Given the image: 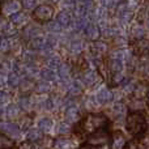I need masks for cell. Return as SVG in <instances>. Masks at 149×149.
Instances as JSON below:
<instances>
[{
  "instance_id": "db71d44e",
  "label": "cell",
  "mask_w": 149,
  "mask_h": 149,
  "mask_svg": "<svg viewBox=\"0 0 149 149\" xmlns=\"http://www.w3.org/2000/svg\"><path fill=\"white\" fill-rule=\"evenodd\" d=\"M1 1H3V0H0V9H1Z\"/></svg>"
},
{
  "instance_id": "52a82bcc",
  "label": "cell",
  "mask_w": 149,
  "mask_h": 149,
  "mask_svg": "<svg viewBox=\"0 0 149 149\" xmlns=\"http://www.w3.org/2000/svg\"><path fill=\"white\" fill-rule=\"evenodd\" d=\"M94 98L97 101L98 106H103V105H107V103H111L115 100V93L109 86H98L97 92L94 94Z\"/></svg>"
},
{
  "instance_id": "ab89813d",
  "label": "cell",
  "mask_w": 149,
  "mask_h": 149,
  "mask_svg": "<svg viewBox=\"0 0 149 149\" xmlns=\"http://www.w3.org/2000/svg\"><path fill=\"white\" fill-rule=\"evenodd\" d=\"M13 148H15V140L0 134V149H13Z\"/></svg>"
},
{
  "instance_id": "9c48e42d",
  "label": "cell",
  "mask_w": 149,
  "mask_h": 149,
  "mask_svg": "<svg viewBox=\"0 0 149 149\" xmlns=\"http://www.w3.org/2000/svg\"><path fill=\"white\" fill-rule=\"evenodd\" d=\"M21 8H22L21 0H3L0 12L3 13V16L12 17L13 15L21 12Z\"/></svg>"
},
{
  "instance_id": "d6a6232c",
  "label": "cell",
  "mask_w": 149,
  "mask_h": 149,
  "mask_svg": "<svg viewBox=\"0 0 149 149\" xmlns=\"http://www.w3.org/2000/svg\"><path fill=\"white\" fill-rule=\"evenodd\" d=\"M54 147L56 149H73L74 144L71 139H67V137H58L56 140H54Z\"/></svg>"
},
{
  "instance_id": "9f6ffc18",
  "label": "cell",
  "mask_w": 149,
  "mask_h": 149,
  "mask_svg": "<svg viewBox=\"0 0 149 149\" xmlns=\"http://www.w3.org/2000/svg\"><path fill=\"white\" fill-rule=\"evenodd\" d=\"M137 149H144V148H137Z\"/></svg>"
},
{
  "instance_id": "74e56055",
  "label": "cell",
  "mask_w": 149,
  "mask_h": 149,
  "mask_svg": "<svg viewBox=\"0 0 149 149\" xmlns=\"http://www.w3.org/2000/svg\"><path fill=\"white\" fill-rule=\"evenodd\" d=\"M148 89L149 88L147 85L144 84V82H139L136 86V89H135L134 92V97L135 98H140V100H144V97H147V93H148Z\"/></svg>"
},
{
  "instance_id": "ee69618b",
  "label": "cell",
  "mask_w": 149,
  "mask_h": 149,
  "mask_svg": "<svg viewBox=\"0 0 149 149\" xmlns=\"http://www.w3.org/2000/svg\"><path fill=\"white\" fill-rule=\"evenodd\" d=\"M9 51H12V50H10V41H9V38H7V37L0 38V52L7 54V52H9Z\"/></svg>"
},
{
  "instance_id": "44dd1931",
  "label": "cell",
  "mask_w": 149,
  "mask_h": 149,
  "mask_svg": "<svg viewBox=\"0 0 149 149\" xmlns=\"http://www.w3.org/2000/svg\"><path fill=\"white\" fill-rule=\"evenodd\" d=\"M139 62H140V56H137V55L135 54V52H132V51H127L126 70L128 71V72H135V71H137Z\"/></svg>"
},
{
  "instance_id": "4fadbf2b",
  "label": "cell",
  "mask_w": 149,
  "mask_h": 149,
  "mask_svg": "<svg viewBox=\"0 0 149 149\" xmlns=\"http://www.w3.org/2000/svg\"><path fill=\"white\" fill-rule=\"evenodd\" d=\"M38 36H41V28L37 24H29L26 28L22 29V33H21V38L28 42L33 41Z\"/></svg>"
},
{
  "instance_id": "60d3db41",
  "label": "cell",
  "mask_w": 149,
  "mask_h": 149,
  "mask_svg": "<svg viewBox=\"0 0 149 149\" xmlns=\"http://www.w3.org/2000/svg\"><path fill=\"white\" fill-rule=\"evenodd\" d=\"M71 123H68L67 120H64V122H59V123L56 124V132L59 135H67V134H70L71 132Z\"/></svg>"
},
{
  "instance_id": "f6af8a7d",
  "label": "cell",
  "mask_w": 149,
  "mask_h": 149,
  "mask_svg": "<svg viewBox=\"0 0 149 149\" xmlns=\"http://www.w3.org/2000/svg\"><path fill=\"white\" fill-rule=\"evenodd\" d=\"M9 98H10V95L8 94L5 90H1V89H0V106L5 105V103L9 101Z\"/></svg>"
},
{
  "instance_id": "e0dca14e",
  "label": "cell",
  "mask_w": 149,
  "mask_h": 149,
  "mask_svg": "<svg viewBox=\"0 0 149 149\" xmlns=\"http://www.w3.org/2000/svg\"><path fill=\"white\" fill-rule=\"evenodd\" d=\"M55 20L58 21V22L60 24V25L63 26V29H67L70 28L71 25L73 24V15L72 12H70V10H60L59 13L56 15V17H55Z\"/></svg>"
},
{
  "instance_id": "cb8c5ba5",
  "label": "cell",
  "mask_w": 149,
  "mask_h": 149,
  "mask_svg": "<svg viewBox=\"0 0 149 149\" xmlns=\"http://www.w3.org/2000/svg\"><path fill=\"white\" fill-rule=\"evenodd\" d=\"M37 56H38V54L34 50H31L30 47H26V49H24L21 51L20 60L21 63H26V64H36Z\"/></svg>"
},
{
  "instance_id": "8992f818",
  "label": "cell",
  "mask_w": 149,
  "mask_h": 149,
  "mask_svg": "<svg viewBox=\"0 0 149 149\" xmlns=\"http://www.w3.org/2000/svg\"><path fill=\"white\" fill-rule=\"evenodd\" d=\"M0 134L10 137V139H18L21 135V128L17 123H13L10 120H5L0 116Z\"/></svg>"
},
{
  "instance_id": "d6986e66",
  "label": "cell",
  "mask_w": 149,
  "mask_h": 149,
  "mask_svg": "<svg viewBox=\"0 0 149 149\" xmlns=\"http://www.w3.org/2000/svg\"><path fill=\"white\" fill-rule=\"evenodd\" d=\"M0 30L1 33L4 34L7 38H12V37H16L17 36V31L18 29L13 25L10 21L8 20H0Z\"/></svg>"
},
{
  "instance_id": "5bb4252c",
  "label": "cell",
  "mask_w": 149,
  "mask_h": 149,
  "mask_svg": "<svg viewBox=\"0 0 149 149\" xmlns=\"http://www.w3.org/2000/svg\"><path fill=\"white\" fill-rule=\"evenodd\" d=\"M29 46H30V49L34 50V51H36L38 55H41L45 50L50 47L49 43H47L46 36H42V34H41V36H38V37H36L33 41L29 42Z\"/></svg>"
},
{
  "instance_id": "8fae6325",
  "label": "cell",
  "mask_w": 149,
  "mask_h": 149,
  "mask_svg": "<svg viewBox=\"0 0 149 149\" xmlns=\"http://www.w3.org/2000/svg\"><path fill=\"white\" fill-rule=\"evenodd\" d=\"M131 51L135 52L137 56H147L149 55V38H143L134 41L131 45Z\"/></svg>"
},
{
  "instance_id": "8d00e7d4",
  "label": "cell",
  "mask_w": 149,
  "mask_h": 149,
  "mask_svg": "<svg viewBox=\"0 0 149 149\" xmlns=\"http://www.w3.org/2000/svg\"><path fill=\"white\" fill-rule=\"evenodd\" d=\"M10 41V50L15 52H18V54H21V51L24 50V46H22V38L21 37H12V38H9Z\"/></svg>"
},
{
  "instance_id": "f1b7e54d",
  "label": "cell",
  "mask_w": 149,
  "mask_h": 149,
  "mask_svg": "<svg viewBox=\"0 0 149 149\" xmlns=\"http://www.w3.org/2000/svg\"><path fill=\"white\" fill-rule=\"evenodd\" d=\"M25 77L22 76L18 71H15V72H10L8 74V79H7V84L9 85L10 88H20L21 82L24 81Z\"/></svg>"
},
{
  "instance_id": "b9f144b4",
  "label": "cell",
  "mask_w": 149,
  "mask_h": 149,
  "mask_svg": "<svg viewBox=\"0 0 149 149\" xmlns=\"http://www.w3.org/2000/svg\"><path fill=\"white\" fill-rule=\"evenodd\" d=\"M22 8H25L26 12H31L39 5V0H21Z\"/></svg>"
},
{
  "instance_id": "ffe728a7",
  "label": "cell",
  "mask_w": 149,
  "mask_h": 149,
  "mask_svg": "<svg viewBox=\"0 0 149 149\" xmlns=\"http://www.w3.org/2000/svg\"><path fill=\"white\" fill-rule=\"evenodd\" d=\"M17 105L22 111L29 113V111H31L34 109V98L28 94L20 95V97L17 98Z\"/></svg>"
},
{
  "instance_id": "7402d4cb",
  "label": "cell",
  "mask_w": 149,
  "mask_h": 149,
  "mask_svg": "<svg viewBox=\"0 0 149 149\" xmlns=\"http://www.w3.org/2000/svg\"><path fill=\"white\" fill-rule=\"evenodd\" d=\"M64 116H65V120L68 123H74L80 119L81 116V113H80V109L77 105H73V106H70V107L64 109Z\"/></svg>"
},
{
  "instance_id": "f35d334b",
  "label": "cell",
  "mask_w": 149,
  "mask_h": 149,
  "mask_svg": "<svg viewBox=\"0 0 149 149\" xmlns=\"http://www.w3.org/2000/svg\"><path fill=\"white\" fill-rule=\"evenodd\" d=\"M34 88H36V81L30 79H24V81L21 82L20 88L24 93H29V92H34Z\"/></svg>"
},
{
  "instance_id": "484cf974",
  "label": "cell",
  "mask_w": 149,
  "mask_h": 149,
  "mask_svg": "<svg viewBox=\"0 0 149 149\" xmlns=\"http://www.w3.org/2000/svg\"><path fill=\"white\" fill-rule=\"evenodd\" d=\"M62 63H63L62 58H60L56 52H52L51 55L45 58V65L51 68V70H54V71H58V68L62 65Z\"/></svg>"
},
{
  "instance_id": "7dc6e473",
  "label": "cell",
  "mask_w": 149,
  "mask_h": 149,
  "mask_svg": "<svg viewBox=\"0 0 149 149\" xmlns=\"http://www.w3.org/2000/svg\"><path fill=\"white\" fill-rule=\"evenodd\" d=\"M30 124H31V118L26 116V118H24L22 120H21V124H18V126H20V128L21 127H22V128H28Z\"/></svg>"
},
{
  "instance_id": "4dcf8cb0",
  "label": "cell",
  "mask_w": 149,
  "mask_h": 149,
  "mask_svg": "<svg viewBox=\"0 0 149 149\" xmlns=\"http://www.w3.org/2000/svg\"><path fill=\"white\" fill-rule=\"evenodd\" d=\"M128 109H131L132 113H141L145 109V101L140 98H131L128 102Z\"/></svg>"
},
{
  "instance_id": "603a6c76",
  "label": "cell",
  "mask_w": 149,
  "mask_h": 149,
  "mask_svg": "<svg viewBox=\"0 0 149 149\" xmlns=\"http://www.w3.org/2000/svg\"><path fill=\"white\" fill-rule=\"evenodd\" d=\"M137 73L143 80H149V55L147 56H140L139 67H137Z\"/></svg>"
},
{
  "instance_id": "681fc988",
  "label": "cell",
  "mask_w": 149,
  "mask_h": 149,
  "mask_svg": "<svg viewBox=\"0 0 149 149\" xmlns=\"http://www.w3.org/2000/svg\"><path fill=\"white\" fill-rule=\"evenodd\" d=\"M80 149H100V148H94V147H90V145H82V147L81 148H80Z\"/></svg>"
},
{
  "instance_id": "83f0119b",
  "label": "cell",
  "mask_w": 149,
  "mask_h": 149,
  "mask_svg": "<svg viewBox=\"0 0 149 149\" xmlns=\"http://www.w3.org/2000/svg\"><path fill=\"white\" fill-rule=\"evenodd\" d=\"M52 89V84L49 81H45V80H38L36 81V88H34V92L37 94L41 95H47Z\"/></svg>"
},
{
  "instance_id": "d590c367",
  "label": "cell",
  "mask_w": 149,
  "mask_h": 149,
  "mask_svg": "<svg viewBox=\"0 0 149 149\" xmlns=\"http://www.w3.org/2000/svg\"><path fill=\"white\" fill-rule=\"evenodd\" d=\"M122 1L123 0H98V5H101L102 8H105V9H107L110 12L113 9L115 10Z\"/></svg>"
},
{
  "instance_id": "4316f807",
  "label": "cell",
  "mask_w": 149,
  "mask_h": 149,
  "mask_svg": "<svg viewBox=\"0 0 149 149\" xmlns=\"http://www.w3.org/2000/svg\"><path fill=\"white\" fill-rule=\"evenodd\" d=\"M137 84H139V82H137L136 80L127 77L126 81H124L123 84L119 86V88H120L122 94H123V95H131V94H134V92H135V89H136Z\"/></svg>"
},
{
  "instance_id": "f5cc1de1",
  "label": "cell",
  "mask_w": 149,
  "mask_h": 149,
  "mask_svg": "<svg viewBox=\"0 0 149 149\" xmlns=\"http://www.w3.org/2000/svg\"><path fill=\"white\" fill-rule=\"evenodd\" d=\"M79 1V0H77ZM80 1H93V0H80Z\"/></svg>"
},
{
  "instance_id": "30bf717a",
  "label": "cell",
  "mask_w": 149,
  "mask_h": 149,
  "mask_svg": "<svg viewBox=\"0 0 149 149\" xmlns=\"http://www.w3.org/2000/svg\"><path fill=\"white\" fill-rule=\"evenodd\" d=\"M147 28L143 22L140 21H134V22L130 25L128 29V37L132 41H137V39H143L147 36Z\"/></svg>"
},
{
  "instance_id": "9a60e30c",
  "label": "cell",
  "mask_w": 149,
  "mask_h": 149,
  "mask_svg": "<svg viewBox=\"0 0 149 149\" xmlns=\"http://www.w3.org/2000/svg\"><path fill=\"white\" fill-rule=\"evenodd\" d=\"M84 34L89 41L94 42V41H98V39L102 38V33H101V29L100 26L97 25L95 22H90L89 25L86 26V29L84 30Z\"/></svg>"
},
{
  "instance_id": "816d5d0a",
  "label": "cell",
  "mask_w": 149,
  "mask_h": 149,
  "mask_svg": "<svg viewBox=\"0 0 149 149\" xmlns=\"http://www.w3.org/2000/svg\"><path fill=\"white\" fill-rule=\"evenodd\" d=\"M147 102L149 103V89H148V93H147Z\"/></svg>"
},
{
  "instance_id": "ba28073f",
  "label": "cell",
  "mask_w": 149,
  "mask_h": 149,
  "mask_svg": "<svg viewBox=\"0 0 149 149\" xmlns=\"http://www.w3.org/2000/svg\"><path fill=\"white\" fill-rule=\"evenodd\" d=\"M110 141V135H109L107 130H101L98 132H94L89 136L88 139V145L90 147H94V148H101L103 145H106L107 143Z\"/></svg>"
},
{
  "instance_id": "3957f363",
  "label": "cell",
  "mask_w": 149,
  "mask_h": 149,
  "mask_svg": "<svg viewBox=\"0 0 149 149\" xmlns=\"http://www.w3.org/2000/svg\"><path fill=\"white\" fill-rule=\"evenodd\" d=\"M33 18L39 24H47L54 18L55 16V9L54 5L49 4V3H41L36 9L31 13Z\"/></svg>"
},
{
  "instance_id": "836d02e7",
  "label": "cell",
  "mask_w": 149,
  "mask_h": 149,
  "mask_svg": "<svg viewBox=\"0 0 149 149\" xmlns=\"http://www.w3.org/2000/svg\"><path fill=\"white\" fill-rule=\"evenodd\" d=\"M54 127V120L49 116H43L38 120V128L41 130L42 132H50Z\"/></svg>"
},
{
  "instance_id": "7c38bea8",
  "label": "cell",
  "mask_w": 149,
  "mask_h": 149,
  "mask_svg": "<svg viewBox=\"0 0 149 149\" xmlns=\"http://www.w3.org/2000/svg\"><path fill=\"white\" fill-rule=\"evenodd\" d=\"M9 21L17 29H24V28H26V26L30 24V15H29L28 12H24V10H21V12L13 15L12 17H10Z\"/></svg>"
},
{
  "instance_id": "7bdbcfd3",
  "label": "cell",
  "mask_w": 149,
  "mask_h": 149,
  "mask_svg": "<svg viewBox=\"0 0 149 149\" xmlns=\"http://www.w3.org/2000/svg\"><path fill=\"white\" fill-rule=\"evenodd\" d=\"M51 140H49V139H42V140H39V141H37V143H34L33 144V147H31L30 149H49L50 147H51Z\"/></svg>"
},
{
  "instance_id": "277c9868",
  "label": "cell",
  "mask_w": 149,
  "mask_h": 149,
  "mask_svg": "<svg viewBox=\"0 0 149 149\" xmlns=\"http://www.w3.org/2000/svg\"><path fill=\"white\" fill-rule=\"evenodd\" d=\"M135 17H136L135 12H132L131 9H128V8L123 4V1H122L120 4H119V7L115 9L116 24L120 25V26H123V28L131 25V24L135 21Z\"/></svg>"
},
{
  "instance_id": "2e32d148",
  "label": "cell",
  "mask_w": 149,
  "mask_h": 149,
  "mask_svg": "<svg viewBox=\"0 0 149 149\" xmlns=\"http://www.w3.org/2000/svg\"><path fill=\"white\" fill-rule=\"evenodd\" d=\"M127 139L122 132H115L113 136L110 137V148L111 149H126L128 147Z\"/></svg>"
},
{
  "instance_id": "11a10c76",
  "label": "cell",
  "mask_w": 149,
  "mask_h": 149,
  "mask_svg": "<svg viewBox=\"0 0 149 149\" xmlns=\"http://www.w3.org/2000/svg\"><path fill=\"white\" fill-rule=\"evenodd\" d=\"M147 116H148V118H149V111H148V115H147Z\"/></svg>"
},
{
  "instance_id": "c3c4849f",
  "label": "cell",
  "mask_w": 149,
  "mask_h": 149,
  "mask_svg": "<svg viewBox=\"0 0 149 149\" xmlns=\"http://www.w3.org/2000/svg\"><path fill=\"white\" fill-rule=\"evenodd\" d=\"M45 3H49V4H56V3H60V0H46Z\"/></svg>"
},
{
  "instance_id": "bcb514c9",
  "label": "cell",
  "mask_w": 149,
  "mask_h": 149,
  "mask_svg": "<svg viewBox=\"0 0 149 149\" xmlns=\"http://www.w3.org/2000/svg\"><path fill=\"white\" fill-rule=\"evenodd\" d=\"M7 79H8V73L4 72L3 70H0V88H3L7 84Z\"/></svg>"
},
{
  "instance_id": "f907efd6",
  "label": "cell",
  "mask_w": 149,
  "mask_h": 149,
  "mask_svg": "<svg viewBox=\"0 0 149 149\" xmlns=\"http://www.w3.org/2000/svg\"><path fill=\"white\" fill-rule=\"evenodd\" d=\"M145 28H147V31H148V33H149V16H148L147 21H145Z\"/></svg>"
},
{
  "instance_id": "ac0fdd59",
  "label": "cell",
  "mask_w": 149,
  "mask_h": 149,
  "mask_svg": "<svg viewBox=\"0 0 149 149\" xmlns=\"http://www.w3.org/2000/svg\"><path fill=\"white\" fill-rule=\"evenodd\" d=\"M127 111H128V106L122 101H116L111 106V113L115 119H123L127 115Z\"/></svg>"
},
{
  "instance_id": "7a4b0ae2",
  "label": "cell",
  "mask_w": 149,
  "mask_h": 149,
  "mask_svg": "<svg viewBox=\"0 0 149 149\" xmlns=\"http://www.w3.org/2000/svg\"><path fill=\"white\" fill-rule=\"evenodd\" d=\"M126 128L132 136L140 137L145 134L148 128V120L145 114L143 113H131L126 118Z\"/></svg>"
},
{
  "instance_id": "1f68e13d",
  "label": "cell",
  "mask_w": 149,
  "mask_h": 149,
  "mask_svg": "<svg viewBox=\"0 0 149 149\" xmlns=\"http://www.w3.org/2000/svg\"><path fill=\"white\" fill-rule=\"evenodd\" d=\"M26 139H28V141H30L34 144V143H37V141L43 139V132H42L39 128H30V130H28V132H26Z\"/></svg>"
},
{
  "instance_id": "f546056e",
  "label": "cell",
  "mask_w": 149,
  "mask_h": 149,
  "mask_svg": "<svg viewBox=\"0 0 149 149\" xmlns=\"http://www.w3.org/2000/svg\"><path fill=\"white\" fill-rule=\"evenodd\" d=\"M21 111L22 110L18 107L17 103H9V105H7V107H5L4 114H5V116H7L8 119H16V118L20 116Z\"/></svg>"
},
{
  "instance_id": "6da1fadb",
  "label": "cell",
  "mask_w": 149,
  "mask_h": 149,
  "mask_svg": "<svg viewBox=\"0 0 149 149\" xmlns=\"http://www.w3.org/2000/svg\"><path fill=\"white\" fill-rule=\"evenodd\" d=\"M107 124H109V119L105 114L90 113L84 116L80 126H81V130L84 132L92 135L94 132L101 131V130H105L107 127Z\"/></svg>"
},
{
  "instance_id": "e575fe53",
  "label": "cell",
  "mask_w": 149,
  "mask_h": 149,
  "mask_svg": "<svg viewBox=\"0 0 149 149\" xmlns=\"http://www.w3.org/2000/svg\"><path fill=\"white\" fill-rule=\"evenodd\" d=\"M46 30H47V33H51V34H62V31L64 30V29H63V26L54 18V20H51L50 22H47Z\"/></svg>"
},
{
  "instance_id": "d4e9b609",
  "label": "cell",
  "mask_w": 149,
  "mask_h": 149,
  "mask_svg": "<svg viewBox=\"0 0 149 149\" xmlns=\"http://www.w3.org/2000/svg\"><path fill=\"white\" fill-rule=\"evenodd\" d=\"M39 79L41 80H45V81H49V82H55L58 80V74H56V71L51 70L49 67H42L39 68Z\"/></svg>"
},
{
  "instance_id": "5b68a950",
  "label": "cell",
  "mask_w": 149,
  "mask_h": 149,
  "mask_svg": "<svg viewBox=\"0 0 149 149\" xmlns=\"http://www.w3.org/2000/svg\"><path fill=\"white\" fill-rule=\"evenodd\" d=\"M77 77L81 80V82L84 84L85 88H92V89H94V88L100 86V84H101L100 74H98V72L95 70H93V68L86 67Z\"/></svg>"
}]
</instances>
